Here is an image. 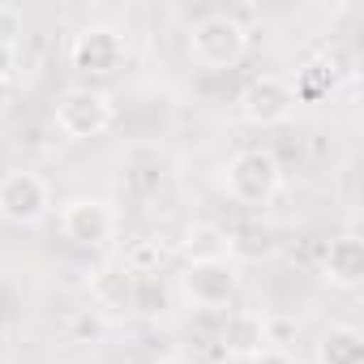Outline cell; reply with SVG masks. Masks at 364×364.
<instances>
[{
	"label": "cell",
	"instance_id": "obj_1",
	"mask_svg": "<svg viewBox=\"0 0 364 364\" xmlns=\"http://www.w3.org/2000/svg\"><path fill=\"white\" fill-rule=\"evenodd\" d=\"M279 180H283V167L270 150L253 146V150H240L228 159L223 167V189L232 202L240 206H266L274 193H279Z\"/></svg>",
	"mask_w": 364,
	"mask_h": 364
},
{
	"label": "cell",
	"instance_id": "obj_2",
	"mask_svg": "<svg viewBox=\"0 0 364 364\" xmlns=\"http://www.w3.org/2000/svg\"><path fill=\"white\" fill-rule=\"evenodd\" d=\"M56 129L73 141H86V137H99L112 129L116 120V107H112V95L99 90V86H73L56 99V112H52Z\"/></svg>",
	"mask_w": 364,
	"mask_h": 364
},
{
	"label": "cell",
	"instance_id": "obj_3",
	"mask_svg": "<svg viewBox=\"0 0 364 364\" xmlns=\"http://www.w3.org/2000/svg\"><path fill=\"white\" fill-rule=\"evenodd\" d=\"M245 26L232 14H206L193 31H189V56L202 69H232L245 56Z\"/></svg>",
	"mask_w": 364,
	"mask_h": 364
},
{
	"label": "cell",
	"instance_id": "obj_4",
	"mask_svg": "<svg viewBox=\"0 0 364 364\" xmlns=\"http://www.w3.org/2000/svg\"><path fill=\"white\" fill-rule=\"evenodd\" d=\"M240 291V270L228 257H206V262H189L180 274V296L193 309H228Z\"/></svg>",
	"mask_w": 364,
	"mask_h": 364
},
{
	"label": "cell",
	"instance_id": "obj_5",
	"mask_svg": "<svg viewBox=\"0 0 364 364\" xmlns=\"http://www.w3.org/2000/svg\"><path fill=\"white\" fill-rule=\"evenodd\" d=\"M129 56V43L116 26H86L73 35V48H69V60L77 73L86 77H112Z\"/></svg>",
	"mask_w": 364,
	"mask_h": 364
},
{
	"label": "cell",
	"instance_id": "obj_6",
	"mask_svg": "<svg viewBox=\"0 0 364 364\" xmlns=\"http://www.w3.org/2000/svg\"><path fill=\"white\" fill-rule=\"evenodd\" d=\"M52 206V189L39 171H9L0 176V219L9 223H39Z\"/></svg>",
	"mask_w": 364,
	"mask_h": 364
},
{
	"label": "cell",
	"instance_id": "obj_7",
	"mask_svg": "<svg viewBox=\"0 0 364 364\" xmlns=\"http://www.w3.org/2000/svg\"><path fill=\"white\" fill-rule=\"evenodd\" d=\"M296 107V95H291V82L287 77H274V73H262L253 77L245 90H240V116L257 129H274L291 116Z\"/></svg>",
	"mask_w": 364,
	"mask_h": 364
},
{
	"label": "cell",
	"instance_id": "obj_8",
	"mask_svg": "<svg viewBox=\"0 0 364 364\" xmlns=\"http://www.w3.org/2000/svg\"><path fill=\"white\" fill-rule=\"evenodd\" d=\"M60 232L82 245V249H99L112 240L116 232V210L103 202V198H73L65 210H60Z\"/></svg>",
	"mask_w": 364,
	"mask_h": 364
},
{
	"label": "cell",
	"instance_id": "obj_9",
	"mask_svg": "<svg viewBox=\"0 0 364 364\" xmlns=\"http://www.w3.org/2000/svg\"><path fill=\"white\" fill-rule=\"evenodd\" d=\"M321 270H326V279H330L334 287H343V291L360 287V283H364V240H360L355 232H347V236L330 240Z\"/></svg>",
	"mask_w": 364,
	"mask_h": 364
},
{
	"label": "cell",
	"instance_id": "obj_10",
	"mask_svg": "<svg viewBox=\"0 0 364 364\" xmlns=\"http://www.w3.org/2000/svg\"><path fill=\"white\" fill-rule=\"evenodd\" d=\"M90 300L103 309V313H129L137 304V287H133V274L116 262V266H103L95 270L90 279Z\"/></svg>",
	"mask_w": 364,
	"mask_h": 364
},
{
	"label": "cell",
	"instance_id": "obj_11",
	"mask_svg": "<svg viewBox=\"0 0 364 364\" xmlns=\"http://www.w3.org/2000/svg\"><path fill=\"white\" fill-rule=\"evenodd\" d=\"M317 364H364V334L355 326H330L317 343Z\"/></svg>",
	"mask_w": 364,
	"mask_h": 364
},
{
	"label": "cell",
	"instance_id": "obj_12",
	"mask_svg": "<svg viewBox=\"0 0 364 364\" xmlns=\"http://www.w3.org/2000/svg\"><path fill=\"white\" fill-rule=\"evenodd\" d=\"M334 82H338V73H334V69H326L321 60H309L304 69H296L291 95H296L300 103H321V99L334 90Z\"/></svg>",
	"mask_w": 364,
	"mask_h": 364
},
{
	"label": "cell",
	"instance_id": "obj_13",
	"mask_svg": "<svg viewBox=\"0 0 364 364\" xmlns=\"http://www.w3.org/2000/svg\"><path fill=\"white\" fill-rule=\"evenodd\" d=\"M223 347H232V351H262L266 347V321L257 317V313H236L232 321H228V330H223Z\"/></svg>",
	"mask_w": 364,
	"mask_h": 364
},
{
	"label": "cell",
	"instance_id": "obj_14",
	"mask_svg": "<svg viewBox=\"0 0 364 364\" xmlns=\"http://www.w3.org/2000/svg\"><path fill=\"white\" fill-rule=\"evenodd\" d=\"M167 262V249L159 245V240H133L129 249H124V257H120V266L137 279V274H159V266Z\"/></svg>",
	"mask_w": 364,
	"mask_h": 364
},
{
	"label": "cell",
	"instance_id": "obj_15",
	"mask_svg": "<svg viewBox=\"0 0 364 364\" xmlns=\"http://www.w3.org/2000/svg\"><path fill=\"white\" fill-rule=\"evenodd\" d=\"M22 35V18L18 9H0V43H14Z\"/></svg>",
	"mask_w": 364,
	"mask_h": 364
},
{
	"label": "cell",
	"instance_id": "obj_16",
	"mask_svg": "<svg viewBox=\"0 0 364 364\" xmlns=\"http://www.w3.org/2000/svg\"><path fill=\"white\" fill-rule=\"evenodd\" d=\"M253 364H300L296 355H287L283 347H262L257 355H253Z\"/></svg>",
	"mask_w": 364,
	"mask_h": 364
},
{
	"label": "cell",
	"instance_id": "obj_17",
	"mask_svg": "<svg viewBox=\"0 0 364 364\" xmlns=\"http://www.w3.org/2000/svg\"><path fill=\"white\" fill-rule=\"evenodd\" d=\"M18 69V48L14 43H0V82H9Z\"/></svg>",
	"mask_w": 364,
	"mask_h": 364
},
{
	"label": "cell",
	"instance_id": "obj_18",
	"mask_svg": "<svg viewBox=\"0 0 364 364\" xmlns=\"http://www.w3.org/2000/svg\"><path fill=\"white\" fill-rule=\"evenodd\" d=\"M9 107V82H0V112Z\"/></svg>",
	"mask_w": 364,
	"mask_h": 364
}]
</instances>
